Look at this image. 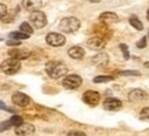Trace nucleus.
Masks as SVG:
<instances>
[{
	"label": "nucleus",
	"instance_id": "nucleus-1",
	"mask_svg": "<svg viewBox=\"0 0 149 136\" xmlns=\"http://www.w3.org/2000/svg\"><path fill=\"white\" fill-rule=\"evenodd\" d=\"M46 72L47 74L54 80H59L64 79L66 73H68V68L64 62L61 61H50V62L46 65Z\"/></svg>",
	"mask_w": 149,
	"mask_h": 136
},
{
	"label": "nucleus",
	"instance_id": "nucleus-2",
	"mask_svg": "<svg viewBox=\"0 0 149 136\" xmlns=\"http://www.w3.org/2000/svg\"><path fill=\"white\" fill-rule=\"evenodd\" d=\"M80 28V21L74 17H66L59 22V29L64 33H74Z\"/></svg>",
	"mask_w": 149,
	"mask_h": 136
},
{
	"label": "nucleus",
	"instance_id": "nucleus-3",
	"mask_svg": "<svg viewBox=\"0 0 149 136\" xmlns=\"http://www.w3.org/2000/svg\"><path fill=\"white\" fill-rule=\"evenodd\" d=\"M0 69H1V72H4L6 74H15L17 72H19V69H21V62H19V59L10 57L8 59H6V61L1 62Z\"/></svg>",
	"mask_w": 149,
	"mask_h": 136
},
{
	"label": "nucleus",
	"instance_id": "nucleus-4",
	"mask_svg": "<svg viewBox=\"0 0 149 136\" xmlns=\"http://www.w3.org/2000/svg\"><path fill=\"white\" fill-rule=\"evenodd\" d=\"M29 22H31V25L33 28H36V29H42L47 25V17L44 12L42 11H32L31 12V17H29Z\"/></svg>",
	"mask_w": 149,
	"mask_h": 136
},
{
	"label": "nucleus",
	"instance_id": "nucleus-5",
	"mask_svg": "<svg viewBox=\"0 0 149 136\" xmlns=\"http://www.w3.org/2000/svg\"><path fill=\"white\" fill-rule=\"evenodd\" d=\"M81 83H83V80L77 74H69L62 80V85L66 89H77L81 85Z\"/></svg>",
	"mask_w": 149,
	"mask_h": 136
},
{
	"label": "nucleus",
	"instance_id": "nucleus-6",
	"mask_svg": "<svg viewBox=\"0 0 149 136\" xmlns=\"http://www.w3.org/2000/svg\"><path fill=\"white\" fill-rule=\"evenodd\" d=\"M46 41H47L48 46L51 47H61L65 44V36L61 35V33H55V32H51L46 36Z\"/></svg>",
	"mask_w": 149,
	"mask_h": 136
},
{
	"label": "nucleus",
	"instance_id": "nucleus-7",
	"mask_svg": "<svg viewBox=\"0 0 149 136\" xmlns=\"http://www.w3.org/2000/svg\"><path fill=\"white\" fill-rule=\"evenodd\" d=\"M100 100H101V95L98 94L97 91H86L84 94H83V102L87 103L88 106L91 107H94L100 103Z\"/></svg>",
	"mask_w": 149,
	"mask_h": 136
},
{
	"label": "nucleus",
	"instance_id": "nucleus-8",
	"mask_svg": "<svg viewBox=\"0 0 149 136\" xmlns=\"http://www.w3.org/2000/svg\"><path fill=\"white\" fill-rule=\"evenodd\" d=\"M146 99H148V94L144 89L135 88L133 91H130V94H128V100L131 103H141V102H145Z\"/></svg>",
	"mask_w": 149,
	"mask_h": 136
},
{
	"label": "nucleus",
	"instance_id": "nucleus-9",
	"mask_svg": "<svg viewBox=\"0 0 149 136\" xmlns=\"http://www.w3.org/2000/svg\"><path fill=\"white\" fill-rule=\"evenodd\" d=\"M105 44H107V39H104L101 36H93L90 37L88 40H87V47L90 48V50H102V48L105 47Z\"/></svg>",
	"mask_w": 149,
	"mask_h": 136
},
{
	"label": "nucleus",
	"instance_id": "nucleus-10",
	"mask_svg": "<svg viewBox=\"0 0 149 136\" xmlns=\"http://www.w3.org/2000/svg\"><path fill=\"white\" fill-rule=\"evenodd\" d=\"M13 103L15 106H19V107H26L29 103H31V99H29V96L25 94H22V92H15V94L13 95Z\"/></svg>",
	"mask_w": 149,
	"mask_h": 136
},
{
	"label": "nucleus",
	"instance_id": "nucleus-11",
	"mask_svg": "<svg viewBox=\"0 0 149 136\" xmlns=\"http://www.w3.org/2000/svg\"><path fill=\"white\" fill-rule=\"evenodd\" d=\"M15 133L17 135H22V136H29L35 133V126L32 124H19L15 126Z\"/></svg>",
	"mask_w": 149,
	"mask_h": 136
},
{
	"label": "nucleus",
	"instance_id": "nucleus-12",
	"mask_svg": "<svg viewBox=\"0 0 149 136\" xmlns=\"http://www.w3.org/2000/svg\"><path fill=\"white\" fill-rule=\"evenodd\" d=\"M104 107L109 111H117L122 109V102L116 98H108L104 100Z\"/></svg>",
	"mask_w": 149,
	"mask_h": 136
},
{
	"label": "nucleus",
	"instance_id": "nucleus-13",
	"mask_svg": "<svg viewBox=\"0 0 149 136\" xmlns=\"http://www.w3.org/2000/svg\"><path fill=\"white\" fill-rule=\"evenodd\" d=\"M43 4V0H24L22 1V7H24V10L29 11V12H32V11H37Z\"/></svg>",
	"mask_w": 149,
	"mask_h": 136
},
{
	"label": "nucleus",
	"instance_id": "nucleus-14",
	"mask_svg": "<svg viewBox=\"0 0 149 136\" xmlns=\"http://www.w3.org/2000/svg\"><path fill=\"white\" fill-rule=\"evenodd\" d=\"M100 21L109 26V25H113V23L119 22V17L115 12H102L101 15H100Z\"/></svg>",
	"mask_w": 149,
	"mask_h": 136
},
{
	"label": "nucleus",
	"instance_id": "nucleus-15",
	"mask_svg": "<svg viewBox=\"0 0 149 136\" xmlns=\"http://www.w3.org/2000/svg\"><path fill=\"white\" fill-rule=\"evenodd\" d=\"M93 63L97 65V66H100V68H105L108 63H109V57L105 52L97 54L95 57L93 58Z\"/></svg>",
	"mask_w": 149,
	"mask_h": 136
},
{
	"label": "nucleus",
	"instance_id": "nucleus-16",
	"mask_svg": "<svg viewBox=\"0 0 149 136\" xmlns=\"http://www.w3.org/2000/svg\"><path fill=\"white\" fill-rule=\"evenodd\" d=\"M8 55L11 58H17V59L22 61V59H26V58L31 57V52L28 50H10Z\"/></svg>",
	"mask_w": 149,
	"mask_h": 136
},
{
	"label": "nucleus",
	"instance_id": "nucleus-17",
	"mask_svg": "<svg viewBox=\"0 0 149 136\" xmlns=\"http://www.w3.org/2000/svg\"><path fill=\"white\" fill-rule=\"evenodd\" d=\"M68 55H69L72 59H81L84 57V50L79 46H74V47H70L69 51H68Z\"/></svg>",
	"mask_w": 149,
	"mask_h": 136
},
{
	"label": "nucleus",
	"instance_id": "nucleus-18",
	"mask_svg": "<svg viewBox=\"0 0 149 136\" xmlns=\"http://www.w3.org/2000/svg\"><path fill=\"white\" fill-rule=\"evenodd\" d=\"M94 28H95L94 30H95L97 35H98V36H101V37H104V39H107V40L112 36V32L108 29V25H105V23L101 25V26H94Z\"/></svg>",
	"mask_w": 149,
	"mask_h": 136
},
{
	"label": "nucleus",
	"instance_id": "nucleus-19",
	"mask_svg": "<svg viewBox=\"0 0 149 136\" xmlns=\"http://www.w3.org/2000/svg\"><path fill=\"white\" fill-rule=\"evenodd\" d=\"M128 22H130V25H131L133 28H135L137 30H142V29H144V25H142V22L139 21L137 17H134V15H133V17H130Z\"/></svg>",
	"mask_w": 149,
	"mask_h": 136
},
{
	"label": "nucleus",
	"instance_id": "nucleus-20",
	"mask_svg": "<svg viewBox=\"0 0 149 136\" xmlns=\"http://www.w3.org/2000/svg\"><path fill=\"white\" fill-rule=\"evenodd\" d=\"M29 37V35H26V33H24V32H11L10 33V39H17V40H25V39H28Z\"/></svg>",
	"mask_w": 149,
	"mask_h": 136
},
{
	"label": "nucleus",
	"instance_id": "nucleus-21",
	"mask_svg": "<svg viewBox=\"0 0 149 136\" xmlns=\"http://www.w3.org/2000/svg\"><path fill=\"white\" fill-rule=\"evenodd\" d=\"M19 30L24 32V33H26V35H29V36L33 33V29L31 28V23H28V22H22L21 26H19Z\"/></svg>",
	"mask_w": 149,
	"mask_h": 136
},
{
	"label": "nucleus",
	"instance_id": "nucleus-22",
	"mask_svg": "<svg viewBox=\"0 0 149 136\" xmlns=\"http://www.w3.org/2000/svg\"><path fill=\"white\" fill-rule=\"evenodd\" d=\"M112 80H113L112 76H97V77H94V83H108V81H112Z\"/></svg>",
	"mask_w": 149,
	"mask_h": 136
},
{
	"label": "nucleus",
	"instance_id": "nucleus-23",
	"mask_svg": "<svg viewBox=\"0 0 149 136\" xmlns=\"http://www.w3.org/2000/svg\"><path fill=\"white\" fill-rule=\"evenodd\" d=\"M10 122H11V125L13 126H17V125H19V124H22L24 120H22L21 115H13V117L10 118Z\"/></svg>",
	"mask_w": 149,
	"mask_h": 136
},
{
	"label": "nucleus",
	"instance_id": "nucleus-24",
	"mask_svg": "<svg viewBox=\"0 0 149 136\" xmlns=\"http://www.w3.org/2000/svg\"><path fill=\"white\" fill-rule=\"evenodd\" d=\"M139 118H141L142 121L149 122V107H145V109L141 110V113H139Z\"/></svg>",
	"mask_w": 149,
	"mask_h": 136
},
{
	"label": "nucleus",
	"instance_id": "nucleus-25",
	"mask_svg": "<svg viewBox=\"0 0 149 136\" xmlns=\"http://www.w3.org/2000/svg\"><path fill=\"white\" fill-rule=\"evenodd\" d=\"M6 44L10 46V47H19V46H21V40H17V39H14V40H7Z\"/></svg>",
	"mask_w": 149,
	"mask_h": 136
},
{
	"label": "nucleus",
	"instance_id": "nucleus-26",
	"mask_svg": "<svg viewBox=\"0 0 149 136\" xmlns=\"http://www.w3.org/2000/svg\"><path fill=\"white\" fill-rule=\"evenodd\" d=\"M120 50H122L123 55H124V59H128L130 58V54H128V47L126 44H120Z\"/></svg>",
	"mask_w": 149,
	"mask_h": 136
},
{
	"label": "nucleus",
	"instance_id": "nucleus-27",
	"mask_svg": "<svg viewBox=\"0 0 149 136\" xmlns=\"http://www.w3.org/2000/svg\"><path fill=\"white\" fill-rule=\"evenodd\" d=\"M122 76H139V72H135V70H123L120 72Z\"/></svg>",
	"mask_w": 149,
	"mask_h": 136
},
{
	"label": "nucleus",
	"instance_id": "nucleus-28",
	"mask_svg": "<svg viewBox=\"0 0 149 136\" xmlns=\"http://www.w3.org/2000/svg\"><path fill=\"white\" fill-rule=\"evenodd\" d=\"M10 126H13V125H11V122H10V120L6 121V122H1V124H0V132L4 131V129H8Z\"/></svg>",
	"mask_w": 149,
	"mask_h": 136
},
{
	"label": "nucleus",
	"instance_id": "nucleus-29",
	"mask_svg": "<svg viewBox=\"0 0 149 136\" xmlns=\"http://www.w3.org/2000/svg\"><path fill=\"white\" fill-rule=\"evenodd\" d=\"M6 14H7V7H6V4L0 3V19H1Z\"/></svg>",
	"mask_w": 149,
	"mask_h": 136
},
{
	"label": "nucleus",
	"instance_id": "nucleus-30",
	"mask_svg": "<svg viewBox=\"0 0 149 136\" xmlns=\"http://www.w3.org/2000/svg\"><path fill=\"white\" fill-rule=\"evenodd\" d=\"M146 39H148V37H142V39L137 43V47L138 48H145L146 47Z\"/></svg>",
	"mask_w": 149,
	"mask_h": 136
},
{
	"label": "nucleus",
	"instance_id": "nucleus-31",
	"mask_svg": "<svg viewBox=\"0 0 149 136\" xmlns=\"http://www.w3.org/2000/svg\"><path fill=\"white\" fill-rule=\"evenodd\" d=\"M0 109H1V110H6V111H13V110H11L10 107H7V106H6L4 103L1 102V100H0Z\"/></svg>",
	"mask_w": 149,
	"mask_h": 136
},
{
	"label": "nucleus",
	"instance_id": "nucleus-32",
	"mask_svg": "<svg viewBox=\"0 0 149 136\" xmlns=\"http://www.w3.org/2000/svg\"><path fill=\"white\" fill-rule=\"evenodd\" d=\"M69 135H79V136H84V132H79V131H70Z\"/></svg>",
	"mask_w": 149,
	"mask_h": 136
},
{
	"label": "nucleus",
	"instance_id": "nucleus-33",
	"mask_svg": "<svg viewBox=\"0 0 149 136\" xmlns=\"http://www.w3.org/2000/svg\"><path fill=\"white\" fill-rule=\"evenodd\" d=\"M88 1H91V3H98V1H101V0H88Z\"/></svg>",
	"mask_w": 149,
	"mask_h": 136
},
{
	"label": "nucleus",
	"instance_id": "nucleus-34",
	"mask_svg": "<svg viewBox=\"0 0 149 136\" xmlns=\"http://www.w3.org/2000/svg\"><path fill=\"white\" fill-rule=\"evenodd\" d=\"M144 66H145V68H148V69H149V62H145V63H144Z\"/></svg>",
	"mask_w": 149,
	"mask_h": 136
},
{
	"label": "nucleus",
	"instance_id": "nucleus-35",
	"mask_svg": "<svg viewBox=\"0 0 149 136\" xmlns=\"http://www.w3.org/2000/svg\"><path fill=\"white\" fill-rule=\"evenodd\" d=\"M146 17H148V19H149V10H148V12H146Z\"/></svg>",
	"mask_w": 149,
	"mask_h": 136
},
{
	"label": "nucleus",
	"instance_id": "nucleus-36",
	"mask_svg": "<svg viewBox=\"0 0 149 136\" xmlns=\"http://www.w3.org/2000/svg\"><path fill=\"white\" fill-rule=\"evenodd\" d=\"M148 39H149V32H148Z\"/></svg>",
	"mask_w": 149,
	"mask_h": 136
}]
</instances>
